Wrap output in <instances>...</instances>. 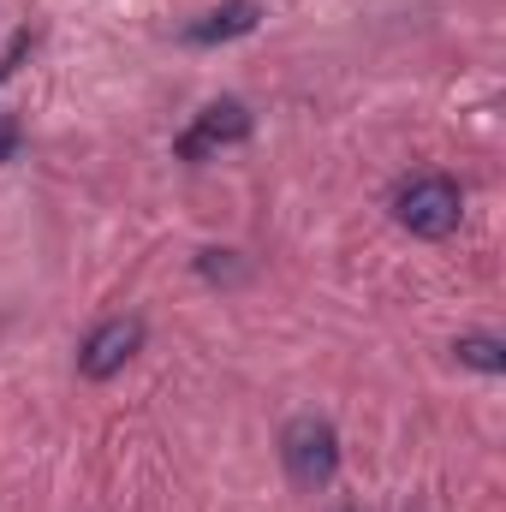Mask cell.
Listing matches in <instances>:
<instances>
[{"label": "cell", "mask_w": 506, "mask_h": 512, "mask_svg": "<svg viewBox=\"0 0 506 512\" xmlns=\"http://www.w3.org/2000/svg\"><path fill=\"white\" fill-rule=\"evenodd\" d=\"M459 185L447 173H423V179H405L399 197H393V221L417 239H447L459 227Z\"/></svg>", "instance_id": "cell-1"}, {"label": "cell", "mask_w": 506, "mask_h": 512, "mask_svg": "<svg viewBox=\"0 0 506 512\" xmlns=\"http://www.w3.org/2000/svg\"><path fill=\"white\" fill-rule=\"evenodd\" d=\"M280 459H286V477L298 489H328L334 471H340V435L328 417H292L286 435H280Z\"/></svg>", "instance_id": "cell-2"}, {"label": "cell", "mask_w": 506, "mask_h": 512, "mask_svg": "<svg viewBox=\"0 0 506 512\" xmlns=\"http://www.w3.org/2000/svg\"><path fill=\"white\" fill-rule=\"evenodd\" d=\"M137 346H143V322H137V316H114V322H102V328L78 346V370H84L90 382H108V376H120L131 358H137Z\"/></svg>", "instance_id": "cell-3"}, {"label": "cell", "mask_w": 506, "mask_h": 512, "mask_svg": "<svg viewBox=\"0 0 506 512\" xmlns=\"http://www.w3.org/2000/svg\"><path fill=\"white\" fill-rule=\"evenodd\" d=\"M251 137V108L245 102H209L197 120H191V131L179 137V155L185 161H203V155H215V149H227V143H245Z\"/></svg>", "instance_id": "cell-4"}, {"label": "cell", "mask_w": 506, "mask_h": 512, "mask_svg": "<svg viewBox=\"0 0 506 512\" xmlns=\"http://www.w3.org/2000/svg\"><path fill=\"white\" fill-rule=\"evenodd\" d=\"M256 24H262V6H256V0H227V6H209L203 18H191V24H185V42H197V48H215V42L251 36Z\"/></svg>", "instance_id": "cell-5"}, {"label": "cell", "mask_w": 506, "mask_h": 512, "mask_svg": "<svg viewBox=\"0 0 506 512\" xmlns=\"http://www.w3.org/2000/svg\"><path fill=\"white\" fill-rule=\"evenodd\" d=\"M453 352H459V364H471V370H489V376L506 370V346L495 340V334H465Z\"/></svg>", "instance_id": "cell-6"}, {"label": "cell", "mask_w": 506, "mask_h": 512, "mask_svg": "<svg viewBox=\"0 0 506 512\" xmlns=\"http://www.w3.org/2000/svg\"><path fill=\"white\" fill-rule=\"evenodd\" d=\"M12 149H18V120H6V114H0V167L12 161Z\"/></svg>", "instance_id": "cell-7"}, {"label": "cell", "mask_w": 506, "mask_h": 512, "mask_svg": "<svg viewBox=\"0 0 506 512\" xmlns=\"http://www.w3.org/2000/svg\"><path fill=\"white\" fill-rule=\"evenodd\" d=\"M334 512H364V507H358V501H340V507H334Z\"/></svg>", "instance_id": "cell-8"}]
</instances>
